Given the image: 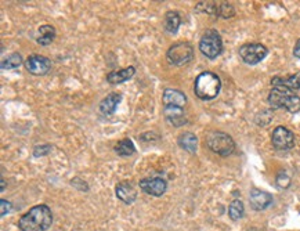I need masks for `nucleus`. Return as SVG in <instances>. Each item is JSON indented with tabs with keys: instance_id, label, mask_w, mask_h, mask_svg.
I'll use <instances>...</instances> for the list:
<instances>
[{
	"instance_id": "obj_1",
	"label": "nucleus",
	"mask_w": 300,
	"mask_h": 231,
	"mask_svg": "<svg viewBox=\"0 0 300 231\" xmlns=\"http://www.w3.org/2000/svg\"><path fill=\"white\" fill-rule=\"evenodd\" d=\"M52 224V209L44 203L31 208L18 220V228L21 231H47Z\"/></svg>"
},
{
	"instance_id": "obj_2",
	"label": "nucleus",
	"mask_w": 300,
	"mask_h": 231,
	"mask_svg": "<svg viewBox=\"0 0 300 231\" xmlns=\"http://www.w3.org/2000/svg\"><path fill=\"white\" fill-rule=\"evenodd\" d=\"M220 90H221V81L216 73L210 71L199 73L194 82V93L204 101L216 98L219 96Z\"/></svg>"
},
{
	"instance_id": "obj_3",
	"label": "nucleus",
	"mask_w": 300,
	"mask_h": 231,
	"mask_svg": "<svg viewBox=\"0 0 300 231\" xmlns=\"http://www.w3.org/2000/svg\"><path fill=\"white\" fill-rule=\"evenodd\" d=\"M267 100L270 102V106L276 110L281 108L291 114H297L300 111V97L288 89L272 87Z\"/></svg>"
},
{
	"instance_id": "obj_4",
	"label": "nucleus",
	"mask_w": 300,
	"mask_h": 231,
	"mask_svg": "<svg viewBox=\"0 0 300 231\" xmlns=\"http://www.w3.org/2000/svg\"><path fill=\"white\" fill-rule=\"evenodd\" d=\"M206 145L212 152L220 157H229L235 151V141L233 137L219 130L210 132L209 135L206 136Z\"/></svg>"
},
{
	"instance_id": "obj_5",
	"label": "nucleus",
	"mask_w": 300,
	"mask_h": 231,
	"mask_svg": "<svg viewBox=\"0 0 300 231\" xmlns=\"http://www.w3.org/2000/svg\"><path fill=\"white\" fill-rule=\"evenodd\" d=\"M199 52L206 58H217L223 52V40L217 31L209 29L202 35L199 40Z\"/></svg>"
},
{
	"instance_id": "obj_6",
	"label": "nucleus",
	"mask_w": 300,
	"mask_h": 231,
	"mask_svg": "<svg viewBox=\"0 0 300 231\" xmlns=\"http://www.w3.org/2000/svg\"><path fill=\"white\" fill-rule=\"evenodd\" d=\"M166 58L171 65H176V67L186 65L191 63L194 58V47L188 42H177L169 47Z\"/></svg>"
},
{
	"instance_id": "obj_7",
	"label": "nucleus",
	"mask_w": 300,
	"mask_h": 231,
	"mask_svg": "<svg viewBox=\"0 0 300 231\" xmlns=\"http://www.w3.org/2000/svg\"><path fill=\"white\" fill-rule=\"evenodd\" d=\"M268 48L260 43H248L239 47V57L248 65H256L267 57Z\"/></svg>"
},
{
	"instance_id": "obj_8",
	"label": "nucleus",
	"mask_w": 300,
	"mask_h": 231,
	"mask_svg": "<svg viewBox=\"0 0 300 231\" xmlns=\"http://www.w3.org/2000/svg\"><path fill=\"white\" fill-rule=\"evenodd\" d=\"M25 69L35 76H44L52 71V61L50 58L40 56V54H32L25 60Z\"/></svg>"
},
{
	"instance_id": "obj_9",
	"label": "nucleus",
	"mask_w": 300,
	"mask_h": 231,
	"mask_svg": "<svg viewBox=\"0 0 300 231\" xmlns=\"http://www.w3.org/2000/svg\"><path fill=\"white\" fill-rule=\"evenodd\" d=\"M271 143L276 149H281V151L292 149L295 147V135L288 127L278 126L272 132Z\"/></svg>"
},
{
	"instance_id": "obj_10",
	"label": "nucleus",
	"mask_w": 300,
	"mask_h": 231,
	"mask_svg": "<svg viewBox=\"0 0 300 231\" xmlns=\"http://www.w3.org/2000/svg\"><path fill=\"white\" fill-rule=\"evenodd\" d=\"M140 188L148 195L153 197H162L166 193L167 183L162 177H145L140 180Z\"/></svg>"
},
{
	"instance_id": "obj_11",
	"label": "nucleus",
	"mask_w": 300,
	"mask_h": 231,
	"mask_svg": "<svg viewBox=\"0 0 300 231\" xmlns=\"http://www.w3.org/2000/svg\"><path fill=\"white\" fill-rule=\"evenodd\" d=\"M249 202H251L253 211H264L272 203V195L266 191L255 188L249 194Z\"/></svg>"
},
{
	"instance_id": "obj_12",
	"label": "nucleus",
	"mask_w": 300,
	"mask_h": 231,
	"mask_svg": "<svg viewBox=\"0 0 300 231\" xmlns=\"http://www.w3.org/2000/svg\"><path fill=\"white\" fill-rule=\"evenodd\" d=\"M115 194H116V198L122 201L123 203H133L136 201V198H137V191H136V188L130 182H120V183L116 184V187H115Z\"/></svg>"
},
{
	"instance_id": "obj_13",
	"label": "nucleus",
	"mask_w": 300,
	"mask_h": 231,
	"mask_svg": "<svg viewBox=\"0 0 300 231\" xmlns=\"http://www.w3.org/2000/svg\"><path fill=\"white\" fill-rule=\"evenodd\" d=\"M163 107H183L187 104V96L179 89H166L162 94Z\"/></svg>"
},
{
	"instance_id": "obj_14",
	"label": "nucleus",
	"mask_w": 300,
	"mask_h": 231,
	"mask_svg": "<svg viewBox=\"0 0 300 231\" xmlns=\"http://www.w3.org/2000/svg\"><path fill=\"white\" fill-rule=\"evenodd\" d=\"M163 114H165L167 122L174 127H181V126L187 125L186 112L180 107H165Z\"/></svg>"
},
{
	"instance_id": "obj_15",
	"label": "nucleus",
	"mask_w": 300,
	"mask_h": 231,
	"mask_svg": "<svg viewBox=\"0 0 300 231\" xmlns=\"http://www.w3.org/2000/svg\"><path fill=\"white\" fill-rule=\"evenodd\" d=\"M272 87H282V89H288L291 92H297L300 89V72L293 73L286 78L276 76L271 79Z\"/></svg>"
},
{
	"instance_id": "obj_16",
	"label": "nucleus",
	"mask_w": 300,
	"mask_h": 231,
	"mask_svg": "<svg viewBox=\"0 0 300 231\" xmlns=\"http://www.w3.org/2000/svg\"><path fill=\"white\" fill-rule=\"evenodd\" d=\"M134 75H136V68L130 65V67L122 68L118 71H111L107 75V82L111 83V85H120V83L130 81Z\"/></svg>"
},
{
	"instance_id": "obj_17",
	"label": "nucleus",
	"mask_w": 300,
	"mask_h": 231,
	"mask_svg": "<svg viewBox=\"0 0 300 231\" xmlns=\"http://www.w3.org/2000/svg\"><path fill=\"white\" fill-rule=\"evenodd\" d=\"M120 100H122V94L120 93H110L108 96L104 97L100 102V112L103 115H112L116 108L119 106Z\"/></svg>"
},
{
	"instance_id": "obj_18",
	"label": "nucleus",
	"mask_w": 300,
	"mask_h": 231,
	"mask_svg": "<svg viewBox=\"0 0 300 231\" xmlns=\"http://www.w3.org/2000/svg\"><path fill=\"white\" fill-rule=\"evenodd\" d=\"M56 28L53 27V25L44 24L42 27H39L38 29V38H36V42H38L40 46L43 47H47L50 44L54 42V39H56Z\"/></svg>"
},
{
	"instance_id": "obj_19",
	"label": "nucleus",
	"mask_w": 300,
	"mask_h": 231,
	"mask_svg": "<svg viewBox=\"0 0 300 231\" xmlns=\"http://www.w3.org/2000/svg\"><path fill=\"white\" fill-rule=\"evenodd\" d=\"M177 144L180 145L181 148L187 151V152L194 154V152H196V148H198V137L194 133H191V132H184V133H181L179 136Z\"/></svg>"
},
{
	"instance_id": "obj_20",
	"label": "nucleus",
	"mask_w": 300,
	"mask_h": 231,
	"mask_svg": "<svg viewBox=\"0 0 300 231\" xmlns=\"http://www.w3.org/2000/svg\"><path fill=\"white\" fill-rule=\"evenodd\" d=\"M181 17L177 11H167L163 19V28L169 34H177V31L180 28Z\"/></svg>"
},
{
	"instance_id": "obj_21",
	"label": "nucleus",
	"mask_w": 300,
	"mask_h": 231,
	"mask_svg": "<svg viewBox=\"0 0 300 231\" xmlns=\"http://www.w3.org/2000/svg\"><path fill=\"white\" fill-rule=\"evenodd\" d=\"M115 152L122 157V158H126V157H130L136 152V147H134V143L130 139H123L120 140L118 144L115 145Z\"/></svg>"
},
{
	"instance_id": "obj_22",
	"label": "nucleus",
	"mask_w": 300,
	"mask_h": 231,
	"mask_svg": "<svg viewBox=\"0 0 300 231\" xmlns=\"http://www.w3.org/2000/svg\"><path fill=\"white\" fill-rule=\"evenodd\" d=\"M243 213H245V207H243L242 201L241 199H234L229 207L230 219L234 220V222H237L239 219H242Z\"/></svg>"
},
{
	"instance_id": "obj_23",
	"label": "nucleus",
	"mask_w": 300,
	"mask_h": 231,
	"mask_svg": "<svg viewBox=\"0 0 300 231\" xmlns=\"http://www.w3.org/2000/svg\"><path fill=\"white\" fill-rule=\"evenodd\" d=\"M21 64H22V56L19 53H11L2 61L0 67H2V69H5V71H9V69L18 68Z\"/></svg>"
},
{
	"instance_id": "obj_24",
	"label": "nucleus",
	"mask_w": 300,
	"mask_h": 231,
	"mask_svg": "<svg viewBox=\"0 0 300 231\" xmlns=\"http://www.w3.org/2000/svg\"><path fill=\"white\" fill-rule=\"evenodd\" d=\"M235 15V9L233 5H230L229 2H217V14L216 17L221 18H231Z\"/></svg>"
},
{
	"instance_id": "obj_25",
	"label": "nucleus",
	"mask_w": 300,
	"mask_h": 231,
	"mask_svg": "<svg viewBox=\"0 0 300 231\" xmlns=\"http://www.w3.org/2000/svg\"><path fill=\"white\" fill-rule=\"evenodd\" d=\"M52 151V145L44 144V145H36L34 148V157L35 158H39V157H46V155L50 154Z\"/></svg>"
},
{
	"instance_id": "obj_26",
	"label": "nucleus",
	"mask_w": 300,
	"mask_h": 231,
	"mask_svg": "<svg viewBox=\"0 0 300 231\" xmlns=\"http://www.w3.org/2000/svg\"><path fill=\"white\" fill-rule=\"evenodd\" d=\"M277 184L281 188H286L291 186V177L285 173V172H281V173L277 176Z\"/></svg>"
},
{
	"instance_id": "obj_27",
	"label": "nucleus",
	"mask_w": 300,
	"mask_h": 231,
	"mask_svg": "<svg viewBox=\"0 0 300 231\" xmlns=\"http://www.w3.org/2000/svg\"><path fill=\"white\" fill-rule=\"evenodd\" d=\"M11 209H13V205H11L10 201H7V199H0V215H2V217L9 215L11 212Z\"/></svg>"
},
{
	"instance_id": "obj_28",
	"label": "nucleus",
	"mask_w": 300,
	"mask_h": 231,
	"mask_svg": "<svg viewBox=\"0 0 300 231\" xmlns=\"http://www.w3.org/2000/svg\"><path fill=\"white\" fill-rule=\"evenodd\" d=\"M293 56L296 58H300V39L296 42L295 47H293Z\"/></svg>"
},
{
	"instance_id": "obj_29",
	"label": "nucleus",
	"mask_w": 300,
	"mask_h": 231,
	"mask_svg": "<svg viewBox=\"0 0 300 231\" xmlns=\"http://www.w3.org/2000/svg\"><path fill=\"white\" fill-rule=\"evenodd\" d=\"M5 190H6V180L2 178V191H5Z\"/></svg>"
}]
</instances>
